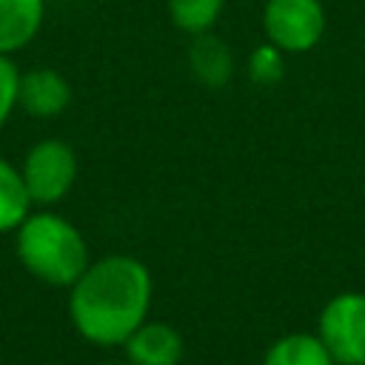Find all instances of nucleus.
<instances>
[{"mask_svg": "<svg viewBox=\"0 0 365 365\" xmlns=\"http://www.w3.org/2000/svg\"><path fill=\"white\" fill-rule=\"evenodd\" d=\"M29 205H31V197L26 191L23 174L9 160L0 157V234L14 231L26 220Z\"/></svg>", "mask_w": 365, "mask_h": 365, "instance_id": "11", "label": "nucleus"}, {"mask_svg": "<svg viewBox=\"0 0 365 365\" xmlns=\"http://www.w3.org/2000/svg\"><path fill=\"white\" fill-rule=\"evenodd\" d=\"M268 43L282 51H311L325 31V9L319 0H268L262 11Z\"/></svg>", "mask_w": 365, "mask_h": 365, "instance_id": "5", "label": "nucleus"}, {"mask_svg": "<svg viewBox=\"0 0 365 365\" xmlns=\"http://www.w3.org/2000/svg\"><path fill=\"white\" fill-rule=\"evenodd\" d=\"M106 365H131V362H106Z\"/></svg>", "mask_w": 365, "mask_h": 365, "instance_id": "15", "label": "nucleus"}, {"mask_svg": "<svg viewBox=\"0 0 365 365\" xmlns=\"http://www.w3.org/2000/svg\"><path fill=\"white\" fill-rule=\"evenodd\" d=\"M262 365H336L319 334L294 331L274 339L262 356Z\"/></svg>", "mask_w": 365, "mask_h": 365, "instance_id": "10", "label": "nucleus"}, {"mask_svg": "<svg viewBox=\"0 0 365 365\" xmlns=\"http://www.w3.org/2000/svg\"><path fill=\"white\" fill-rule=\"evenodd\" d=\"M20 174L31 202L51 205L71 191L77 180V154L63 140H40L26 151Z\"/></svg>", "mask_w": 365, "mask_h": 365, "instance_id": "4", "label": "nucleus"}, {"mask_svg": "<svg viewBox=\"0 0 365 365\" xmlns=\"http://www.w3.org/2000/svg\"><path fill=\"white\" fill-rule=\"evenodd\" d=\"M282 54H285V51L277 48L274 43L257 46V48L251 51V57H248V74H251V80L259 83V86H274V83H279L282 74H285V60H282Z\"/></svg>", "mask_w": 365, "mask_h": 365, "instance_id": "13", "label": "nucleus"}, {"mask_svg": "<svg viewBox=\"0 0 365 365\" xmlns=\"http://www.w3.org/2000/svg\"><path fill=\"white\" fill-rule=\"evenodd\" d=\"M71 103L68 80L54 68H31L20 74L17 83V106L31 117H57Z\"/></svg>", "mask_w": 365, "mask_h": 365, "instance_id": "7", "label": "nucleus"}, {"mask_svg": "<svg viewBox=\"0 0 365 365\" xmlns=\"http://www.w3.org/2000/svg\"><path fill=\"white\" fill-rule=\"evenodd\" d=\"M151 274L128 254H111L88 262L71 282L68 317L77 334L94 345H123L128 334L148 319Z\"/></svg>", "mask_w": 365, "mask_h": 365, "instance_id": "1", "label": "nucleus"}, {"mask_svg": "<svg viewBox=\"0 0 365 365\" xmlns=\"http://www.w3.org/2000/svg\"><path fill=\"white\" fill-rule=\"evenodd\" d=\"M46 14V0H0V54L29 46Z\"/></svg>", "mask_w": 365, "mask_h": 365, "instance_id": "8", "label": "nucleus"}, {"mask_svg": "<svg viewBox=\"0 0 365 365\" xmlns=\"http://www.w3.org/2000/svg\"><path fill=\"white\" fill-rule=\"evenodd\" d=\"M317 334L336 365H365V294L342 291L331 297L319 311Z\"/></svg>", "mask_w": 365, "mask_h": 365, "instance_id": "3", "label": "nucleus"}, {"mask_svg": "<svg viewBox=\"0 0 365 365\" xmlns=\"http://www.w3.org/2000/svg\"><path fill=\"white\" fill-rule=\"evenodd\" d=\"M14 248L23 268L48 282L68 285L88 265V245L66 217L54 211H34L14 228Z\"/></svg>", "mask_w": 365, "mask_h": 365, "instance_id": "2", "label": "nucleus"}, {"mask_svg": "<svg viewBox=\"0 0 365 365\" xmlns=\"http://www.w3.org/2000/svg\"><path fill=\"white\" fill-rule=\"evenodd\" d=\"M131 365H177L182 359V334L160 319L140 322L123 342Z\"/></svg>", "mask_w": 365, "mask_h": 365, "instance_id": "6", "label": "nucleus"}, {"mask_svg": "<svg viewBox=\"0 0 365 365\" xmlns=\"http://www.w3.org/2000/svg\"><path fill=\"white\" fill-rule=\"evenodd\" d=\"M17 83H20L17 66L9 60V54H0V128L6 125L9 114L17 106Z\"/></svg>", "mask_w": 365, "mask_h": 365, "instance_id": "14", "label": "nucleus"}, {"mask_svg": "<svg viewBox=\"0 0 365 365\" xmlns=\"http://www.w3.org/2000/svg\"><path fill=\"white\" fill-rule=\"evenodd\" d=\"M188 66H191V74L202 86L220 88L234 74V54L225 40H220L211 31H200L194 34V43L188 48Z\"/></svg>", "mask_w": 365, "mask_h": 365, "instance_id": "9", "label": "nucleus"}, {"mask_svg": "<svg viewBox=\"0 0 365 365\" xmlns=\"http://www.w3.org/2000/svg\"><path fill=\"white\" fill-rule=\"evenodd\" d=\"M222 6L225 0H168V14L180 31L200 34L211 31V26L220 20Z\"/></svg>", "mask_w": 365, "mask_h": 365, "instance_id": "12", "label": "nucleus"}]
</instances>
